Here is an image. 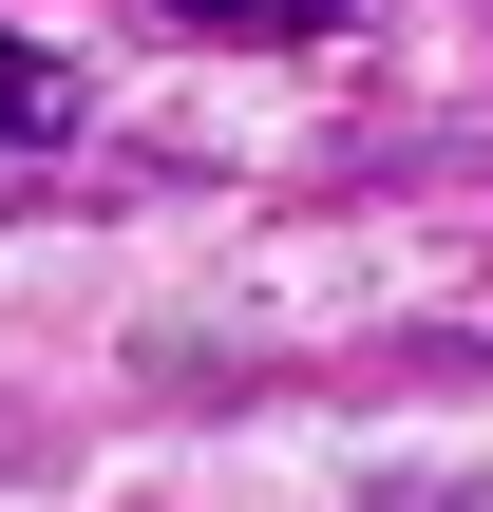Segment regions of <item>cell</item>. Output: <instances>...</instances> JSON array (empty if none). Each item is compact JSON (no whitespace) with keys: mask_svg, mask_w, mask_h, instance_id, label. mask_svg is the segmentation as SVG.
I'll use <instances>...</instances> for the list:
<instances>
[{"mask_svg":"<svg viewBox=\"0 0 493 512\" xmlns=\"http://www.w3.org/2000/svg\"><path fill=\"white\" fill-rule=\"evenodd\" d=\"M171 19H190V38H323L342 0H171Z\"/></svg>","mask_w":493,"mask_h":512,"instance_id":"obj_1","label":"cell"},{"mask_svg":"<svg viewBox=\"0 0 493 512\" xmlns=\"http://www.w3.org/2000/svg\"><path fill=\"white\" fill-rule=\"evenodd\" d=\"M38 114H57V95H38V76H19V57H0V171H19V152H38Z\"/></svg>","mask_w":493,"mask_h":512,"instance_id":"obj_2","label":"cell"},{"mask_svg":"<svg viewBox=\"0 0 493 512\" xmlns=\"http://www.w3.org/2000/svg\"><path fill=\"white\" fill-rule=\"evenodd\" d=\"M456 512H493V475H475V494H456Z\"/></svg>","mask_w":493,"mask_h":512,"instance_id":"obj_3","label":"cell"}]
</instances>
